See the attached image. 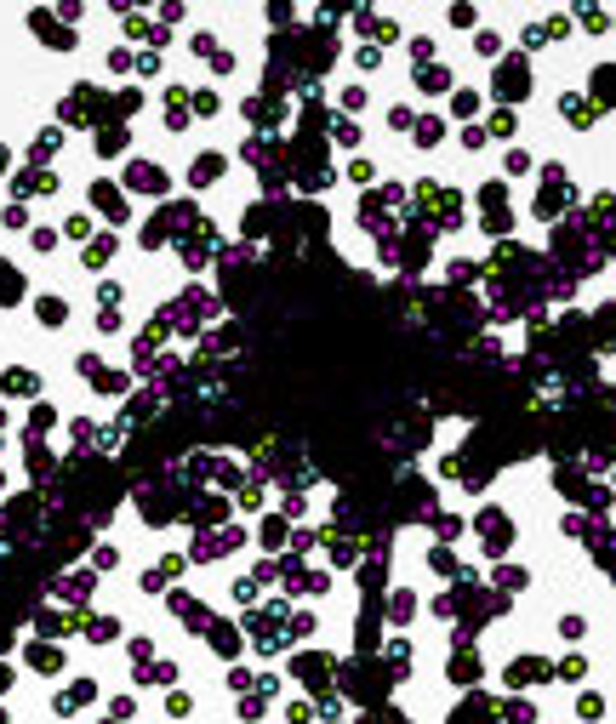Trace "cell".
<instances>
[{
	"label": "cell",
	"instance_id": "obj_1",
	"mask_svg": "<svg viewBox=\"0 0 616 724\" xmlns=\"http://www.w3.org/2000/svg\"><path fill=\"white\" fill-rule=\"evenodd\" d=\"M548 673H554V667H548L542 656H514V662H508V685H514V690H525V685H542Z\"/></svg>",
	"mask_w": 616,
	"mask_h": 724
},
{
	"label": "cell",
	"instance_id": "obj_2",
	"mask_svg": "<svg viewBox=\"0 0 616 724\" xmlns=\"http://www.w3.org/2000/svg\"><path fill=\"white\" fill-rule=\"evenodd\" d=\"M479 542H486L491 553H508V542H514V536H508V519H502V514H491V519L479 514Z\"/></svg>",
	"mask_w": 616,
	"mask_h": 724
},
{
	"label": "cell",
	"instance_id": "obj_3",
	"mask_svg": "<svg viewBox=\"0 0 616 724\" xmlns=\"http://www.w3.org/2000/svg\"><path fill=\"white\" fill-rule=\"evenodd\" d=\"M223 172H229V160H223V154H200V160L189 165V183H194V189H206V183H217Z\"/></svg>",
	"mask_w": 616,
	"mask_h": 724
},
{
	"label": "cell",
	"instance_id": "obj_4",
	"mask_svg": "<svg viewBox=\"0 0 616 724\" xmlns=\"http://www.w3.org/2000/svg\"><path fill=\"white\" fill-rule=\"evenodd\" d=\"M531 92V80H525V63H508L502 74H497V97H525Z\"/></svg>",
	"mask_w": 616,
	"mask_h": 724
},
{
	"label": "cell",
	"instance_id": "obj_5",
	"mask_svg": "<svg viewBox=\"0 0 616 724\" xmlns=\"http://www.w3.org/2000/svg\"><path fill=\"white\" fill-rule=\"evenodd\" d=\"M451 80H457V74H451L446 63H439V69H422V74H417V92H422V97H434V92H451Z\"/></svg>",
	"mask_w": 616,
	"mask_h": 724
},
{
	"label": "cell",
	"instance_id": "obj_6",
	"mask_svg": "<svg viewBox=\"0 0 616 724\" xmlns=\"http://www.w3.org/2000/svg\"><path fill=\"white\" fill-rule=\"evenodd\" d=\"M491 713H497L491 702H462V707L451 713V724H491Z\"/></svg>",
	"mask_w": 616,
	"mask_h": 724
},
{
	"label": "cell",
	"instance_id": "obj_7",
	"mask_svg": "<svg viewBox=\"0 0 616 724\" xmlns=\"http://www.w3.org/2000/svg\"><path fill=\"white\" fill-rule=\"evenodd\" d=\"M0 388H6V394H34L40 376H34V371H6V376H0Z\"/></svg>",
	"mask_w": 616,
	"mask_h": 724
},
{
	"label": "cell",
	"instance_id": "obj_8",
	"mask_svg": "<svg viewBox=\"0 0 616 724\" xmlns=\"http://www.w3.org/2000/svg\"><path fill=\"white\" fill-rule=\"evenodd\" d=\"M439 137H446V120H434V114H422V120H417V149H434Z\"/></svg>",
	"mask_w": 616,
	"mask_h": 724
},
{
	"label": "cell",
	"instance_id": "obj_9",
	"mask_svg": "<svg viewBox=\"0 0 616 724\" xmlns=\"http://www.w3.org/2000/svg\"><path fill=\"white\" fill-rule=\"evenodd\" d=\"M34 308H40V325H63V320H69V308H63V296H40V303H34Z\"/></svg>",
	"mask_w": 616,
	"mask_h": 724
},
{
	"label": "cell",
	"instance_id": "obj_10",
	"mask_svg": "<svg viewBox=\"0 0 616 724\" xmlns=\"http://www.w3.org/2000/svg\"><path fill=\"white\" fill-rule=\"evenodd\" d=\"M554 678H565V685H582V678H588V662H582V656H565V662L554 667Z\"/></svg>",
	"mask_w": 616,
	"mask_h": 724
},
{
	"label": "cell",
	"instance_id": "obj_11",
	"mask_svg": "<svg viewBox=\"0 0 616 724\" xmlns=\"http://www.w3.org/2000/svg\"><path fill=\"white\" fill-rule=\"evenodd\" d=\"M486 132H491V137H514V132H519V114H514V109H497Z\"/></svg>",
	"mask_w": 616,
	"mask_h": 724
},
{
	"label": "cell",
	"instance_id": "obj_12",
	"mask_svg": "<svg viewBox=\"0 0 616 724\" xmlns=\"http://www.w3.org/2000/svg\"><path fill=\"white\" fill-rule=\"evenodd\" d=\"M559 109H565V120H577V125H588V120H594V109H588L577 92H565V97H559Z\"/></svg>",
	"mask_w": 616,
	"mask_h": 724
},
{
	"label": "cell",
	"instance_id": "obj_13",
	"mask_svg": "<svg viewBox=\"0 0 616 724\" xmlns=\"http://www.w3.org/2000/svg\"><path fill=\"white\" fill-rule=\"evenodd\" d=\"M131 189H166V183H160V172H154L149 160H138V165H131Z\"/></svg>",
	"mask_w": 616,
	"mask_h": 724
},
{
	"label": "cell",
	"instance_id": "obj_14",
	"mask_svg": "<svg viewBox=\"0 0 616 724\" xmlns=\"http://www.w3.org/2000/svg\"><path fill=\"white\" fill-rule=\"evenodd\" d=\"M474 52H479V57H497V52H502V34H497V29H479V34H474Z\"/></svg>",
	"mask_w": 616,
	"mask_h": 724
},
{
	"label": "cell",
	"instance_id": "obj_15",
	"mask_svg": "<svg viewBox=\"0 0 616 724\" xmlns=\"http://www.w3.org/2000/svg\"><path fill=\"white\" fill-rule=\"evenodd\" d=\"M29 662H34V667H46V673H58V667H63V650H46V645H34V650H29Z\"/></svg>",
	"mask_w": 616,
	"mask_h": 724
},
{
	"label": "cell",
	"instance_id": "obj_16",
	"mask_svg": "<svg viewBox=\"0 0 616 724\" xmlns=\"http://www.w3.org/2000/svg\"><path fill=\"white\" fill-rule=\"evenodd\" d=\"M109 257H114V240H98L92 251H86V268H103Z\"/></svg>",
	"mask_w": 616,
	"mask_h": 724
},
{
	"label": "cell",
	"instance_id": "obj_17",
	"mask_svg": "<svg viewBox=\"0 0 616 724\" xmlns=\"http://www.w3.org/2000/svg\"><path fill=\"white\" fill-rule=\"evenodd\" d=\"M286 718H291V724H314V702H291Z\"/></svg>",
	"mask_w": 616,
	"mask_h": 724
},
{
	"label": "cell",
	"instance_id": "obj_18",
	"mask_svg": "<svg viewBox=\"0 0 616 724\" xmlns=\"http://www.w3.org/2000/svg\"><path fill=\"white\" fill-rule=\"evenodd\" d=\"M114 633H120L114 616H98V622H92V638H98V645H103V638H114Z\"/></svg>",
	"mask_w": 616,
	"mask_h": 724
},
{
	"label": "cell",
	"instance_id": "obj_19",
	"mask_svg": "<svg viewBox=\"0 0 616 724\" xmlns=\"http://www.w3.org/2000/svg\"><path fill=\"white\" fill-rule=\"evenodd\" d=\"M577 713H582V718H588V724H594V718H599V713H605V696H582V702H577Z\"/></svg>",
	"mask_w": 616,
	"mask_h": 724
},
{
	"label": "cell",
	"instance_id": "obj_20",
	"mask_svg": "<svg viewBox=\"0 0 616 724\" xmlns=\"http://www.w3.org/2000/svg\"><path fill=\"white\" fill-rule=\"evenodd\" d=\"M342 109H348V114L366 109V86H342Z\"/></svg>",
	"mask_w": 616,
	"mask_h": 724
},
{
	"label": "cell",
	"instance_id": "obj_21",
	"mask_svg": "<svg viewBox=\"0 0 616 724\" xmlns=\"http://www.w3.org/2000/svg\"><path fill=\"white\" fill-rule=\"evenodd\" d=\"M337 143L354 149V143H360V125H354V120H337Z\"/></svg>",
	"mask_w": 616,
	"mask_h": 724
},
{
	"label": "cell",
	"instance_id": "obj_22",
	"mask_svg": "<svg viewBox=\"0 0 616 724\" xmlns=\"http://www.w3.org/2000/svg\"><path fill=\"white\" fill-rule=\"evenodd\" d=\"M508 172H514V177H525V172H531V154L514 149V154H508Z\"/></svg>",
	"mask_w": 616,
	"mask_h": 724
},
{
	"label": "cell",
	"instance_id": "obj_23",
	"mask_svg": "<svg viewBox=\"0 0 616 724\" xmlns=\"http://www.w3.org/2000/svg\"><path fill=\"white\" fill-rule=\"evenodd\" d=\"M348 177H354V183H371L377 165H371V160H354V165H348Z\"/></svg>",
	"mask_w": 616,
	"mask_h": 724
},
{
	"label": "cell",
	"instance_id": "obj_24",
	"mask_svg": "<svg viewBox=\"0 0 616 724\" xmlns=\"http://www.w3.org/2000/svg\"><path fill=\"white\" fill-rule=\"evenodd\" d=\"M0 223H6V228H29V211H23V205H6V217H0Z\"/></svg>",
	"mask_w": 616,
	"mask_h": 724
},
{
	"label": "cell",
	"instance_id": "obj_25",
	"mask_svg": "<svg viewBox=\"0 0 616 724\" xmlns=\"http://www.w3.org/2000/svg\"><path fill=\"white\" fill-rule=\"evenodd\" d=\"M559 633H565V638H582V633H588V622H582V616H565V622H559Z\"/></svg>",
	"mask_w": 616,
	"mask_h": 724
},
{
	"label": "cell",
	"instance_id": "obj_26",
	"mask_svg": "<svg viewBox=\"0 0 616 724\" xmlns=\"http://www.w3.org/2000/svg\"><path fill=\"white\" fill-rule=\"evenodd\" d=\"M262 531H269V536H262V547H280V542H286V525H280V519H269Z\"/></svg>",
	"mask_w": 616,
	"mask_h": 724
},
{
	"label": "cell",
	"instance_id": "obj_27",
	"mask_svg": "<svg viewBox=\"0 0 616 724\" xmlns=\"http://www.w3.org/2000/svg\"><path fill=\"white\" fill-rule=\"evenodd\" d=\"M63 234H69V240H86V234H92V223H86V217H69Z\"/></svg>",
	"mask_w": 616,
	"mask_h": 724
},
{
	"label": "cell",
	"instance_id": "obj_28",
	"mask_svg": "<svg viewBox=\"0 0 616 724\" xmlns=\"http://www.w3.org/2000/svg\"><path fill=\"white\" fill-rule=\"evenodd\" d=\"M331 559L337 565H354V542H331Z\"/></svg>",
	"mask_w": 616,
	"mask_h": 724
},
{
	"label": "cell",
	"instance_id": "obj_29",
	"mask_svg": "<svg viewBox=\"0 0 616 724\" xmlns=\"http://www.w3.org/2000/svg\"><path fill=\"white\" fill-rule=\"evenodd\" d=\"M354 63H360V69H377V63H382V52H377V46H360V52H354Z\"/></svg>",
	"mask_w": 616,
	"mask_h": 724
},
{
	"label": "cell",
	"instance_id": "obj_30",
	"mask_svg": "<svg viewBox=\"0 0 616 724\" xmlns=\"http://www.w3.org/2000/svg\"><path fill=\"white\" fill-rule=\"evenodd\" d=\"M451 109H457V114H474V109H479V92H457V103H451Z\"/></svg>",
	"mask_w": 616,
	"mask_h": 724
},
{
	"label": "cell",
	"instance_id": "obj_31",
	"mask_svg": "<svg viewBox=\"0 0 616 724\" xmlns=\"http://www.w3.org/2000/svg\"><path fill=\"white\" fill-rule=\"evenodd\" d=\"M194 109L200 114H217V92H194Z\"/></svg>",
	"mask_w": 616,
	"mask_h": 724
},
{
	"label": "cell",
	"instance_id": "obj_32",
	"mask_svg": "<svg viewBox=\"0 0 616 724\" xmlns=\"http://www.w3.org/2000/svg\"><path fill=\"white\" fill-rule=\"evenodd\" d=\"M0 165H6V149H0Z\"/></svg>",
	"mask_w": 616,
	"mask_h": 724
}]
</instances>
